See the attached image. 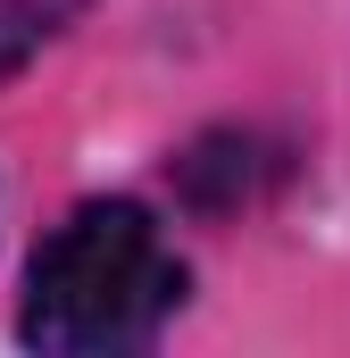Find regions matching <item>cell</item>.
Listing matches in <instances>:
<instances>
[{
	"label": "cell",
	"instance_id": "2",
	"mask_svg": "<svg viewBox=\"0 0 350 358\" xmlns=\"http://www.w3.org/2000/svg\"><path fill=\"white\" fill-rule=\"evenodd\" d=\"M76 8H84V0H0V84H8Z\"/></svg>",
	"mask_w": 350,
	"mask_h": 358
},
{
	"label": "cell",
	"instance_id": "1",
	"mask_svg": "<svg viewBox=\"0 0 350 358\" xmlns=\"http://www.w3.org/2000/svg\"><path fill=\"white\" fill-rule=\"evenodd\" d=\"M183 300V259L150 225L142 200H84L25 267L17 334L50 358H117L142 350Z\"/></svg>",
	"mask_w": 350,
	"mask_h": 358
}]
</instances>
